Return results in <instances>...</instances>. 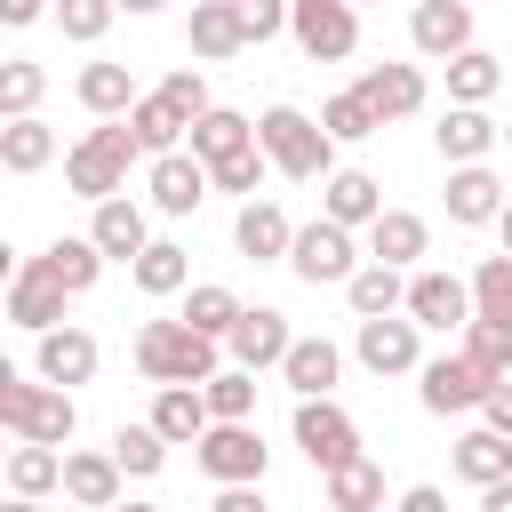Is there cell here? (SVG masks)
I'll use <instances>...</instances> for the list:
<instances>
[{"label":"cell","instance_id":"obj_50","mask_svg":"<svg viewBox=\"0 0 512 512\" xmlns=\"http://www.w3.org/2000/svg\"><path fill=\"white\" fill-rule=\"evenodd\" d=\"M480 408H488V424H496V432H512V376H496Z\"/></svg>","mask_w":512,"mask_h":512},{"label":"cell","instance_id":"obj_42","mask_svg":"<svg viewBox=\"0 0 512 512\" xmlns=\"http://www.w3.org/2000/svg\"><path fill=\"white\" fill-rule=\"evenodd\" d=\"M208 168H216V184H224V192H256V184H264V168H272V152H264V136H248V144H232V152H224V160H208Z\"/></svg>","mask_w":512,"mask_h":512},{"label":"cell","instance_id":"obj_10","mask_svg":"<svg viewBox=\"0 0 512 512\" xmlns=\"http://www.w3.org/2000/svg\"><path fill=\"white\" fill-rule=\"evenodd\" d=\"M224 344H232L240 368H280L296 336H288V312H272V304H240V320L224 328Z\"/></svg>","mask_w":512,"mask_h":512},{"label":"cell","instance_id":"obj_19","mask_svg":"<svg viewBox=\"0 0 512 512\" xmlns=\"http://www.w3.org/2000/svg\"><path fill=\"white\" fill-rule=\"evenodd\" d=\"M40 376L48 384H88L96 376V336L88 328H40Z\"/></svg>","mask_w":512,"mask_h":512},{"label":"cell","instance_id":"obj_8","mask_svg":"<svg viewBox=\"0 0 512 512\" xmlns=\"http://www.w3.org/2000/svg\"><path fill=\"white\" fill-rule=\"evenodd\" d=\"M488 384H496V376L456 344V352H440V360L424 368V408H432V416H464V408L488 400Z\"/></svg>","mask_w":512,"mask_h":512},{"label":"cell","instance_id":"obj_40","mask_svg":"<svg viewBox=\"0 0 512 512\" xmlns=\"http://www.w3.org/2000/svg\"><path fill=\"white\" fill-rule=\"evenodd\" d=\"M64 480V456H48V440H24L16 456H8V488L16 496H40V488H56Z\"/></svg>","mask_w":512,"mask_h":512},{"label":"cell","instance_id":"obj_14","mask_svg":"<svg viewBox=\"0 0 512 512\" xmlns=\"http://www.w3.org/2000/svg\"><path fill=\"white\" fill-rule=\"evenodd\" d=\"M64 296H72V288H64L48 264H24V272L8 280V320L40 336V328H56V320H64Z\"/></svg>","mask_w":512,"mask_h":512},{"label":"cell","instance_id":"obj_15","mask_svg":"<svg viewBox=\"0 0 512 512\" xmlns=\"http://www.w3.org/2000/svg\"><path fill=\"white\" fill-rule=\"evenodd\" d=\"M360 360H368L376 376L416 368V312H408V320H400V312H368V320H360Z\"/></svg>","mask_w":512,"mask_h":512},{"label":"cell","instance_id":"obj_35","mask_svg":"<svg viewBox=\"0 0 512 512\" xmlns=\"http://www.w3.org/2000/svg\"><path fill=\"white\" fill-rule=\"evenodd\" d=\"M376 496H384V472H376L368 456H344V464L328 472V504H336V512H368Z\"/></svg>","mask_w":512,"mask_h":512},{"label":"cell","instance_id":"obj_41","mask_svg":"<svg viewBox=\"0 0 512 512\" xmlns=\"http://www.w3.org/2000/svg\"><path fill=\"white\" fill-rule=\"evenodd\" d=\"M320 120H328V136H344V144H360V136H376V128H384V112H376L360 88L328 96V112H320Z\"/></svg>","mask_w":512,"mask_h":512},{"label":"cell","instance_id":"obj_22","mask_svg":"<svg viewBox=\"0 0 512 512\" xmlns=\"http://www.w3.org/2000/svg\"><path fill=\"white\" fill-rule=\"evenodd\" d=\"M288 240H296V232H288V216H280L272 200H256V192H248V208L232 216V248L264 264V256H288Z\"/></svg>","mask_w":512,"mask_h":512},{"label":"cell","instance_id":"obj_29","mask_svg":"<svg viewBox=\"0 0 512 512\" xmlns=\"http://www.w3.org/2000/svg\"><path fill=\"white\" fill-rule=\"evenodd\" d=\"M496 88H504V64H496L488 48H456V56H448V96H456V104H488Z\"/></svg>","mask_w":512,"mask_h":512},{"label":"cell","instance_id":"obj_7","mask_svg":"<svg viewBox=\"0 0 512 512\" xmlns=\"http://www.w3.org/2000/svg\"><path fill=\"white\" fill-rule=\"evenodd\" d=\"M288 264H296V280H352L360 264H352V224H336V216H320V224H304L296 240H288Z\"/></svg>","mask_w":512,"mask_h":512},{"label":"cell","instance_id":"obj_30","mask_svg":"<svg viewBox=\"0 0 512 512\" xmlns=\"http://www.w3.org/2000/svg\"><path fill=\"white\" fill-rule=\"evenodd\" d=\"M0 160H8L16 176H32V168H48V160H56V136H48L32 112H8V128H0Z\"/></svg>","mask_w":512,"mask_h":512},{"label":"cell","instance_id":"obj_1","mask_svg":"<svg viewBox=\"0 0 512 512\" xmlns=\"http://www.w3.org/2000/svg\"><path fill=\"white\" fill-rule=\"evenodd\" d=\"M128 160H144V136H136V120H104V128H88L72 152H64V184L72 192H88V200H112L120 184H128Z\"/></svg>","mask_w":512,"mask_h":512},{"label":"cell","instance_id":"obj_45","mask_svg":"<svg viewBox=\"0 0 512 512\" xmlns=\"http://www.w3.org/2000/svg\"><path fill=\"white\" fill-rule=\"evenodd\" d=\"M208 408L216 416H248L256 408V368H216L208 376Z\"/></svg>","mask_w":512,"mask_h":512},{"label":"cell","instance_id":"obj_31","mask_svg":"<svg viewBox=\"0 0 512 512\" xmlns=\"http://www.w3.org/2000/svg\"><path fill=\"white\" fill-rule=\"evenodd\" d=\"M32 264H48V272H56V280L80 296V288H96V272H104V248H96V232H88V240H48Z\"/></svg>","mask_w":512,"mask_h":512},{"label":"cell","instance_id":"obj_36","mask_svg":"<svg viewBox=\"0 0 512 512\" xmlns=\"http://www.w3.org/2000/svg\"><path fill=\"white\" fill-rule=\"evenodd\" d=\"M80 104H88V112H104V120H112V112H128V104H136L128 64H88V72H80Z\"/></svg>","mask_w":512,"mask_h":512},{"label":"cell","instance_id":"obj_47","mask_svg":"<svg viewBox=\"0 0 512 512\" xmlns=\"http://www.w3.org/2000/svg\"><path fill=\"white\" fill-rule=\"evenodd\" d=\"M40 88H48V72H40L32 56H16V64L0 72V104H8V112H32V104H40Z\"/></svg>","mask_w":512,"mask_h":512},{"label":"cell","instance_id":"obj_17","mask_svg":"<svg viewBox=\"0 0 512 512\" xmlns=\"http://www.w3.org/2000/svg\"><path fill=\"white\" fill-rule=\"evenodd\" d=\"M408 32H416V48H424L432 64H448L456 48H472V8H464V0H424Z\"/></svg>","mask_w":512,"mask_h":512},{"label":"cell","instance_id":"obj_18","mask_svg":"<svg viewBox=\"0 0 512 512\" xmlns=\"http://www.w3.org/2000/svg\"><path fill=\"white\" fill-rule=\"evenodd\" d=\"M88 232H96V248H104V256H120V264H136V256L152 248L144 208H136V200H120V192H112V200H96V224H88Z\"/></svg>","mask_w":512,"mask_h":512},{"label":"cell","instance_id":"obj_39","mask_svg":"<svg viewBox=\"0 0 512 512\" xmlns=\"http://www.w3.org/2000/svg\"><path fill=\"white\" fill-rule=\"evenodd\" d=\"M248 136H256V128H248L240 112H224V104H208V112L192 120V152H200V160H224V152L248 144Z\"/></svg>","mask_w":512,"mask_h":512},{"label":"cell","instance_id":"obj_26","mask_svg":"<svg viewBox=\"0 0 512 512\" xmlns=\"http://www.w3.org/2000/svg\"><path fill=\"white\" fill-rule=\"evenodd\" d=\"M360 96H368L384 120H400V112H416V104H424V72H416V64H368Z\"/></svg>","mask_w":512,"mask_h":512},{"label":"cell","instance_id":"obj_27","mask_svg":"<svg viewBox=\"0 0 512 512\" xmlns=\"http://www.w3.org/2000/svg\"><path fill=\"white\" fill-rule=\"evenodd\" d=\"M328 216H336V224H376V216H384V184H376L368 168H336V176H328Z\"/></svg>","mask_w":512,"mask_h":512},{"label":"cell","instance_id":"obj_33","mask_svg":"<svg viewBox=\"0 0 512 512\" xmlns=\"http://www.w3.org/2000/svg\"><path fill=\"white\" fill-rule=\"evenodd\" d=\"M456 344L488 368V376H512V320H488V312H472L464 328H456Z\"/></svg>","mask_w":512,"mask_h":512},{"label":"cell","instance_id":"obj_21","mask_svg":"<svg viewBox=\"0 0 512 512\" xmlns=\"http://www.w3.org/2000/svg\"><path fill=\"white\" fill-rule=\"evenodd\" d=\"M496 136H504V128H496V120H488L480 104H456V112H448V120L432 128L440 160H488V152H496Z\"/></svg>","mask_w":512,"mask_h":512},{"label":"cell","instance_id":"obj_48","mask_svg":"<svg viewBox=\"0 0 512 512\" xmlns=\"http://www.w3.org/2000/svg\"><path fill=\"white\" fill-rule=\"evenodd\" d=\"M160 96H168L184 120H200V112H208V88H200V72H168V80H160Z\"/></svg>","mask_w":512,"mask_h":512},{"label":"cell","instance_id":"obj_52","mask_svg":"<svg viewBox=\"0 0 512 512\" xmlns=\"http://www.w3.org/2000/svg\"><path fill=\"white\" fill-rule=\"evenodd\" d=\"M120 8H128V16H152V8H168V0H120Z\"/></svg>","mask_w":512,"mask_h":512},{"label":"cell","instance_id":"obj_24","mask_svg":"<svg viewBox=\"0 0 512 512\" xmlns=\"http://www.w3.org/2000/svg\"><path fill=\"white\" fill-rule=\"evenodd\" d=\"M192 48H200V56H240V48H248L240 0H192Z\"/></svg>","mask_w":512,"mask_h":512},{"label":"cell","instance_id":"obj_28","mask_svg":"<svg viewBox=\"0 0 512 512\" xmlns=\"http://www.w3.org/2000/svg\"><path fill=\"white\" fill-rule=\"evenodd\" d=\"M456 472H464L472 488H488L496 472H512V432H496V424L464 432V440H456Z\"/></svg>","mask_w":512,"mask_h":512},{"label":"cell","instance_id":"obj_51","mask_svg":"<svg viewBox=\"0 0 512 512\" xmlns=\"http://www.w3.org/2000/svg\"><path fill=\"white\" fill-rule=\"evenodd\" d=\"M0 16H8V24H32V16H40V0H0Z\"/></svg>","mask_w":512,"mask_h":512},{"label":"cell","instance_id":"obj_49","mask_svg":"<svg viewBox=\"0 0 512 512\" xmlns=\"http://www.w3.org/2000/svg\"><path fill=\"white\" fill-rule=\"evenodd\" d=\"M288 8H296V0H240V16H248V40H272V32L288 24Z\"/></svg>","mask_w":512,"mask_h":512},{"label":"cell","instance_id":"obj_23","mask_svg":"<svg viewBox=\"0 0 512 512\" xmlns=\"http://www.w3.org/2000/svg\"><path fill=\"white\" fill-rule=\"evenodd\" d=\"M432 248V224L416 216V208H384L376 224H368V256H384V264H416Z\"/></svg>","mask_w":512,"mask_h":512},{"label":"cell","instance_id":"obj_37","mask_svg":"<svg viewBox=\"0 0 512 512\" xmlns=\"http://www.w3.org/2000/svg\"><path fill=\"white\" fill-rule=\"evenodd\" d=\"M184 280H192V264H184L176 240H152V248L136 256V288H144V296H176Z\"/></svg>","mask_w":512,"mask_h":512},{"label":"cell","instance_id":"obj_44","mask_svg":"<svg viewBox=\"0 0 512 512\" xmlns=\"http://www.w3.org/2000/svg\"><path fill=\"white\" fill-rule=\"evenodd\" d=\"M184 320H192V328H208V336H224V328L240 320V296H232V288H216V280H200V288L184 296Z\"/></svg>","mask_w":512,"mask_h":512},{"label":"cell","instance_id":"obj_11","mask_svg":"<svg viewBox=\"0 0 512 512\" xmlns=\"http://www.w3.org/2000/svg\"><path fill=\"white\" fill-rule=\"evenodd\" d=\"M208 184H216V168H208L200 152H152V208L192 216V208L208 200Z\"/></svg>","mask_w":512,"mask_h":512},{"label":"cell","instance_id":"obj_53","mask_svg":"<svg viewBox=\"0 0 512 512\" xmlns=\"http://www.w3.org/2000/svg\"><path fill=\"white\" fill-rule=\"evenodd\" d=\"M496 232H504V248H512V200H504V216H496Z\"/></svg>","mask_w":512,"mask_h":512},{"label":"cell","instance_id":"obj_38","mask_svg":"<svg viewBox=\"0 0 512 512\" xmlns=\"http://www.w3.org/2000/svg\"><path fill=\"white\" fill-rule=\"evenodd\" d=\"M168 448H176V440H168V432H160V424H120V432H112V456H120V464H128V472H136V480H152V472H160V456H168Z\"/></svg>","mask_w":512,"mask_h":512},{"label":"cell","instance_id":"obj_5","mask_svg":"<svg viewBox=\"0 0 512 512\" xmlns=\"http://www.w3.org/2000/svg\"><path fill=\"white\" fill-rule=\"evenodd\" d=\"M288 32H296V48L312 64H336V56L360 48V0H296L288 8Z\"/></svg>","mask_w":512,"mask_h":512},{"label":"cell","instance_id":"obj_32","mask_svg":"<svg viewBox=\"0 0 512 512\" xmlns=\"http://www.w3.org/2000/svg\"><path fill=\"white\" fill-rule=\"evenodd\" d=\"M336 368H344V360H336V344H328V336H296V344H288V360H280V376H288L296 392H328V384H336Z\"/></svg>","mask_w":512,"mask_h":512},{"label":"cell","instance_id":"obj_54","mask_svg":"<svg viewBox=\"0 0 512 512\" xmlns=\"http://www.w3.org/2000/svg\"><path fill=\"white\" fill-rule=\"evenodd\" d=\"M504 144H512V128H504Z\"/></svg>","mask_w":512,"mask_h":512},{"label":"cell","instance_id":"obj_12","mask_svg":"<svg viewBox=\"0 0 512 512\" xmlns=\"http://www.w3.org/2000/svg\"><path fill=\"white\" fill-rule=\"evenodd\" d=\"M408 312H416V328H440V336H448V328H464L480 304H472V288H464L456 272H416V280H408Z\"/></svg>","mask_w":512,"mask_h":512},{"label":"cell","instance_id":"obj_13","mask_svg":"<svg viewBox=\"0 0 512 512\" xmlns=\"http://www.w3.org/2000/svg\"><path fill=\"white\" fill-rule=\"evenodd\" d=\"M504 176L496 168H480V160H456V176H448V224H496L504 216Z\"/></svg>","mask_w":512,"mask_h":512},{"label":"cell","instance_id":"obj_6","mask_svg":"<svg viewBox=\"0 0 512 512\" xmlns=\"http://www.w3.org/2000/svg\"><path fill=\"white\" fill-rule=\"evenodd\" d=\"M296 448H304L320 472H336L344 456H360V432H352V416H344L328 392H304V400H296Z\"/></svg>","mask_w":512,"mask_h":512},{"label":"cell","instance_id":"obj_34","mask_svg":"<svg viewBox=\"0 0 512 512\" xmlns=\"http://www.w3.org/2000/svg\"><path fill=\"white\" fill-rule=\"evenodd\" d=\"M128 120H136L144 152H176V136L192 128V120H184V112H176V104H168L160 88H152V96H136V104H128Z\"/></svg>","mask_w":512,"mask_h":512},{"label":"cell","instance_id":"obj_3","mask_svg":"<svg viewBox=\"0 0 512 512\" xmlns=\"http://www.w3.org/2000/svg\"><path fill=\"white\" fill-rule=\"evenodd\" d=\"M0 424H8L16 440H48V448H56V440H72V392H64V384L48 392V384H32L24 368H0Z\"/></svg>","mask_w":512,"mask_h":512},{"label":"cell","instance_id":"obj_46","mask_svg":"<svg viewBox=\"0 0 512 512\" xmlns=\"http://www.w3.org/2000/svg\"><path fill=\"white\" fill-rule=\"evenodd\" d=\"M112 8L120 0H56V24H64V40H104Z\"/></svg>","mask_w":512,"mask_h":512},{"label":"cell","instance_id":"obj_16","mask_svg":"<svg viewBox=\"0 0 512 512\" xmlns=\"http://www.w3.org/2000/svg\"><path fill=\"white\" fill-rule=\"evenodd\" d=\"M152 424H160L176 448H200V432L216 424V408H208V384H160V400H152Z\"/></svg>","mask_w":512,"mask_h":512},{"label":"cell","instance_id":"obj_25","mask_svg":"<svg viewBox=\"0 0 512 512\" xmlns=\"http://www.w3.org/2000/svg\"><path fill=\"white\" fill-rule=\"evenodd\" d=\"M344 296H352L360 320H368V312H408V280H400V264H384V256H368V264L344 280Z\"/></svg>","mask_w":512,"mask_h":512},{"label":"cell","instance_id":"obj_43","mask_svg":"<svg viewBox=\"0 0 512 512\" xmlns=\"http://www.w3.org/2000/svg\"><path fill=\"white\" fill-rule=\"evenodd\" d=\"M472 304H480L488 320H512V248H504V256H480V272H472Z\"/></svg>","mask_w":512,"mask_h":512},{"label":"cell","instance_id":"obj_4","mask_svg":"<svg viewBox=\"0 0 512 512\" xmlns=\"http://www.w3.org/2000/svg\"><path fill=\"white\" fill-rule=\"evenodd\" d=\"M256 136H264V152H272V168L280 176H328V120H312V112H296V104H272L264 120H256Z\"/></svg>","mask_w":512,"mask_h":512},{"label":"cell","instance_id":"obj_9","mask_svg":"<svg viewBox=\"0 0 512 512\" xmlns=\"http://www.w3.org/2000/svg\"><path fill=\"white\" fill-rule=\"evenodd\" d=\"M200 464H208L216 480H264V440H256V424H248V416H216V424L200 432Z\"/></svg>","mask_w":512,"mask_h":512},{"label":"cell","instance_id":"obj_20","mask_svg":"<svg viewBox=\"0 0 512 512\" xmlns=\"http://www.w3.org/2000/svg\"><path fill=\"white\" fill-rule=\"evenodd\" d=\"M120 472H128V464H120L112 448H104V456H96V448H80V456H64V496H72V504H88V512H104V504L120 496Z\"/></svg>","mask_w":512,"mask_h":512},{"label":"cell","instance_id":"obj_2","mask_svg":"<svg viewBox=\"0 0 512 512\" xmlns=\"http://www.w3.org/2000/svg\"><path fill=\"white\" fill-rule=\"evenodd\" d=\"M136 368L152 384H208L216 376V336L192 320H144L136 328Z\"/></svg>","mask_w":512,"mask_h":512}]
</instances>
